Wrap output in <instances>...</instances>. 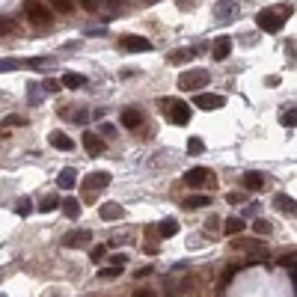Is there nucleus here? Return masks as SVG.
Instances as JSON below:
<instances>
[{
    "label": "nucleus",
    "instance_id": "10",
    "mask_svg": "<svg viewBox=\"0 0 297 297\" xmlns=\"http://www.w3.org/2000/svg\"><path fill=\"white\" fill-rule=\"evenodd\" d=\"M119 45H122L125 51H152V42L143 39V36H122Z\"/></svg>",
    "mask_w": 297,
    "mask_h": 297
},
{
    "label": "nucleus",
    "instance_id": "27",
    "mask_svg": "<svg viewBox=\"0 0 297 297\" xmlns=\"http://www.w3.org/2000/svg\"><path fill=\"white\" fill-rule=\"evenodd\" d=\"M253 232H256V235H271V223H268V220H256V223H253Z\"/></svg>",
    "mask_w": 297,
    "mask_h": 297
},
{
    "label": "nucleus",
    "instance_id": "3",
    "mask_svg": "<svg viewBox=\"0 0 297 297\" xmlns=\"http://www.w3.org/2000/svg\"><path fill=\"white\" fill-rule=\"evenodd\" d=\"M208 71L205 68H196V71H184L181 77H178V86L184 89V92H199L202 86H208Z\"/></svg>",
    "mask_w": 297,
    "mask_h": 297
},
{
    "label": "nucleus",
    "instance_id": "18",
    "mask_svg": "<svg viewBox=\"0 0 297 297\" xmlns=\"http://www.w3.org/2000/svg\"><path fill=\"white\" fill-rule=\"evenodd\" d=\"M83 83H86V77L77 74V71H65V74H62V86H65V89H80Z\"/></svg>",
    "mask_w": 297,
    "mask_h": 297
},
{
    "label": "nucleus",
    "instance_id": "24",
    "mask_svg": "<svg viewBox=\"0 0 297 297\" xmlns=\"http://www.w3.org/2000/svg\"><path fill=\"white\" fill-rule=\"evenodd\" d=\"M199 152H205V143L199 137H190L187 140V155H199Z\"/></svg>",
    "mask_w": 297,
    "mask_h": 297
},
{
    "label": "nucleus",
    "instance_id": "34",
    "mask_svg": "<svg viewBox=\"0 0 297 297\" xmlns=\"http://www.w3.org/2000/svg\"><path fill=\"white\" fill-rule=\"evenodd\" d=\"M3 125H12V128H18V125H24V119H21V116H6V119H3Z\"/></svg>",
    "mask_w": 297,
    "mask_h": 297
},
{
    "label": "nucleus",
    "instance_id": "28",
    "mask_svg": "<svg viewBox=\"0 0 297 297\" xmlns=\"http://www.w3.org/2000/svg\"><path fill=\"white\" fill-rule=\"evenodd\" d=\"M119 274H122V268H116V265H110V268L98 271V277H101V280H113V277H119Z\"/></svg>",
    "mask_w": 297,
    "mask_h": 297
},
{
    "label": "nucleus",
    "instance_id": "32",
    "mask_svg": "<svg viewBox=\"0 0 297 297\" xmlns=\"http://www.w3.org/2000/svg\"><path fill=\"white\" fill-rule=\"evenodd\" d=\"M104 256H107V250H104V247H95V250L89 253V259H92V262H101Z\"/></svg>",
    "mask_w": 297,
    "mask_h": 297
},
{
    "label": "nucleus",
    "instance_id": "8",
    "mask_svg": "<svg viewBox=\"0 0 297 297\" xmlns=\"http://www.w3.org/2000/svg\"><path fill=\"white\" fill-rule=\"evenodd\" d=\"M83 149H86V155H92V158H98V155L104 152V140H101L98 134H92V131H86V134H83Z\"/></svg>",
    "mask_w": 297,
    "mask_h": 297
},
{
    "label": "nucleus",
    "instance_id": "22",
    "mask_svg": "<svg viewBox=\"0 0 297 297\" xmlns=\"http://www.w3.org/2000/svg\"><path fill=\"white\" fill-rule=\"evenodd\" d=\"M158 232H161L164 238H173V235H178V223H176V220H164V223L158 226Z\"/></svg>",
    "mask_w": 297,
    "mask_h": 297
},
{
    "label": "nucleus",
    "instance_id": "43",
    "mask_svg": "<svg viewBox=\"0 0 297 297\" xmlns=\"http://www.w3.org/2000/svg\"><path fill=\"white\" fill-rule=\"evenodd\" d=\"M149 274H152V268H140V271H137V280H143V277H149Z\"/></svg>",
    "mask_w": 297,
    "mask_h": 297
},
{
    "label": "nucleus",
    "instance_id": "35",
    "mask_svg": "<svg viewBox=\"0 0 297 297\" xmlns=\"http://www.w3.org/2000/svg\"><path fill=\"white\" fill-rule=\"evenodd\" d=\"M77 3H80L86 12H95V9H98V0H77Z\"/></svg>",
    "mask_w": 297,
    "mask_h": 297
},
{
    "label": "nucleus",
    "instance_id": "40",
    "mask_svg": "<svg viewBox=\"0 0 297 297\" xmlns=\"http://www.w3.org/2000/svg\"><path fill=\"white\" fill-rule=\"evenodd\" d=\"M226 199H229V202H232V205H238V202H241V199H244V196H241V193H229V196H226Z\"/></svg>",
    "mask_w": 297,
    "mask_h": 297
},
{
    "label": "nucleus",
    "instance_id": "33",
    "mask_svg": "<svg viewBox=\"0 0 297 297\" xmlns=\"http://www.w3.org/2000/svg\"><path fill=\"white\" fill-rule=\"evenodd\" d=\"M125 262H128V256H125V253H116V256H110V265H116V268H122Z\"/></svg>",
    "mask_w": 297,
    "mask_h": 297
},
{
    "label": "nucleus",
    "instance_id": "39",
    "mask_svg": "<svg viewBox=\"0 0 297 297\" xmlns=\"http://www.w3.org/2000/svg\"><path fill=\"white\" fill-rule=\"evenodd\" d=\"M131 297H155V292H152V289H140V292H134Z\"/></svg>",
    "mask_w": 297,
    "mask_h": 297
},
{
    "label": "nucleus",
    "instance_id": "38",
    "mask_svg": "<svg viewBox=\"0 0 297 297\" xmlns=\"http://www.w3.org/2000/svg\"><path fill=\"white\" fill-rule=\"evenodd\" d=\"M101 131H104V137H116V128H113V125H107V122L101 125Z\"/></svg>",
    "mask_w": 297,
    "mask_h": 297
},
{
    "label": "nucleus",
    "instance_id": "29",
    "mask_svg": "<svg viewBox=\"0 0 297 297\" xmlns=\"http://www.w3.org/2000/svg\"><path fill=\"white\" fill-rule=\"evenodd\" d=\"M15 211H18V214H21V217H27V214H30V211H33V205H30V202H27V199H21V202H15Z\"/></svg>",
    "mask_w": 297,
    "mask_h": 297
},
{
    "label": "nucleus",
    "instance_id": "16",
    "mask_svg": "<svg viewBox=\"0 0 297 297\" xmlns=\"http://www.w3.org/2000/svg\"><path fill=\"white\" fill-rule=\"evenodd\" d=\"M57 184H59L62 190H71V187L77 184V170H71V167H68V170H62V173L57 176Z\"/></svg>",
    "mask_w": 297,
    "mask_h": 297
},
{
    "label": "nucleus",
    "instance_id": "36",
    "mask_svg": "<svg viewBox=\"0 0 297 297\" xmlns=\"http://www.w3.org/2000/svg\"><path fill=\"white\" fill-rule=\"evenodd\" d=\"M280 265H283V268H295V265H297V256H283V259H280Z\"/></svg>",
    "mask_w": 297,
    "mask_h": 297
},
{
    "label": "nucleus",
    "instance_id": "14",
    "mask_svg": "<svg viewBox=\"0 0 297 297\" xmlns=\"http://www.w3.org/2000/svg\"><path fill=\"white\" fill-rule=\"evenodd\" d=\"M89 238H92V232L74 229V232H65V235H62V247H77V244H83V241H89Z\"/></svg>",
    "mask_w": 297,
    "mask_h": 297
},
{
    "label": "nucleus",
    "instance_id": "13",
    "mask_svg": "<svg viewBox=\"0 0 297 297\" xmlns=\"http://www.w3.org/2000/svg\"><path fill=\"white\" fill-rule=\"evenodd\" d=\"M214 15H217L220 21H229V18L238 15V3H235V0H220L217 9H214Z\"/></svg>",
    "mask_w": 297,
    "mask_h": 297
},
{
    "label": "nucleus",
    "instance_id": "7",
    "mask_svg": "<svg viewBox=\"0 0 297 297\" xmlns=\"http://www.w3.org/2000/svg\"><path fill=\"white\" fill-rule=\"evenodd\" d=\"M119 122H122L125 128H140V125H143V110H137V107H125V110L119 113Z\"/></svg>",
    "mask_w": 297,
    "mask_h": 297
},
{
    "label": "nucleus",
    "instance_id": "30",
    "mask_svg": "<svg viewBox=\"0 0 297 297\" xmlns=\"http://www.w3.org/2000/svg\"><path fill=\"white\" fill-rule=\"evenodd\" d=\"M283 125H286V128H297V110H289V113L283 116Z\"/></svg>",
    "mask_w": 297,
    "mask_h": 297
},
{
    "label": "nucleus",
    "instance_id": "12",
    "mask_svg": "<svg viewBox=\"0 0 297 297\" xmlns=\"http://www.w3.org/2000/svg\"><path fill=\"white\" fill-rule=\"evenodd\" d=\"M229 54H232V39H229V36H220V39L211 45V57H214V59H226Z\"/></svg>",
    "mask_w": 297,
    "mask_h": 297
},
{
    "label": "nucleus",
    "instance_id": "19",
    "mask_svg": "<svg viewBox=\"0 0 297 297\" xmlns=\"http://www.w3.org/2000/svg\"><path fill=\"white\" fill-rule=\"evenodd\" d=\"M193 54H196V51H193V48H181V51H173V54H170V57H167V59H170V62H173V65H178V62H187V59H190V57H193Z\"/></svg>",
    "mask_w": 297,
    "mask_h": 297
},
{
    "label": "nucleus",
    "instance_id": "21",
    "mask_svg": "<svg viewBox=\"0 0 297 297\" xmlns=\"http://www.w3.org/2000/svg\"><path fill=\"white\" fill-rule=\"evenodd\" d=\"M62 211H65V217H68V220L80 217V205H77V199H65V202H62Z\"/></svg>",
    "mask_w": 297,
    "mask_h": 297
},
{
    "label": "nucleus",
    "instance_id": "4",
    "mask_svg": "<svg viewBox=\"0 0 297 297\" xmlns=\"http://www.w3.org/2000/svg\"><path fill=\"white\" fill-rule=\"evenodd\" d=\"M24 12H27V21H30V24H39V27H48V24L54 21L51 9L42 6V3H36V0H27V3H24Z\"/></svg>",
    "mask_w": 297,
    "mask_h": 297
},
{
    "label": "nucleus",
    "instance_id": "17",
    "mask_svg": "<svg viewBox=\"0 0 297 297\" xmlns=\"http://www.w3.org/2000/svg\"><path fill=\"white\" fill-rule=\"evenodd\" d=\"M265 184H268V178L262 173H244V187L247 190H262Z\"/></svg>",
    "mask_w": 297,
    "mask_h": 297
},
{
    "label": "nucleus",
    "instance_id": "42",
    "mask_svg": "<svg viewBox=\"0 0 297 297\" xmlns=\"http://www.w3.org/2000/svg\"><path fill=\"white\" fill-rule=\"evenodd\" d=\"M143 250H146V253H152V256H155V253H158V244H149V241H146V247H143Z\"/></svg>",
    "mask_w": 297,
    "mask_h": 297
},
{
    "label": "nucleus",
    "instance_id": "25",
    "mask_svg": "<svg viewBox=\"0 0 297 297\" xmlns=\"http://www.w3.org/2000/svg\"><path fill=\"white\" fill-rule=\"evenodd\" d=\"M244 229V220H238V217H229L226 220V235H238Z\"/></svg>",
    "mask_w": 297,
    "mask_h": 297
},
{
    "label": "nucleus",
    "instance_id": "41",
    "mask_svg": "<svg viewBox=\"0 0 297 297\" xmlns=\"http://www.w3.org/2000/svg\"><path fill=\"white\" fill-rule=\"evenodd\" d=\"M265 83H268V86H280V77H277V74H271V77H268Z\"/></svg>",
    "mask_w": 297,
    "mask_h": 297
},
{
    "label": "nucleus",
    "instance_id": "31",
    "mask_svg": "<svg viewBox=\"0 0 297 297\" xmlns=\"http://www.w3.org/2000/svg\"><path fill=\"white\" fill-rule=\"evenodd\" d=\"M277 208H283V211H295L297 205H295V202H292V199H286V196H280V199H277Z\"/></svg>",
    "mask_w": 297,
    "mask_h": 297
},
{
    "label": "nucleus",
    "instance_id": "5",
    "mask_svg": "<svg viewBox=\"0 0 297 297\" xmlns=\"http://www.w3.org/2000/svg\"><path fill=\"white\" fill-rule=\"evenodd\" d=\"M196 107L199 110H220L223 104H226V98L223 95H214V92H196Z\"/></svg>",
    "mask_w": 297,
    "mask_h": 297
},
{
    "label": "nucleus",
    "instance_id": "15",
    "mask_svg": "<svg viewBox=\"0 0 297 297\" xmlns=\"http://www.w3.org/2000/svg\"><path fill=\"white\" fill-rule=\"evenodd\" d=\"M98 214H101V220H119V217L125 214V208H122L119 202H104V205L98 208Z\"/></svg>",
    "mask_w": 297,
    "mask_h": 297
},
{
    "label": "nucleus",
    "instance_id": "26",
    "mask_svg": "<svg viewBox=\"0 0 297 297\" xmlns=\"http://www.w3.org/2000/svg\"><path fill=\"white\" fill-rule=\"evenodd\" d=\"M51 6H54L57 12H62V15H68V12L74 9V0H51Z\"/></svg>",
    "mask_w": 297,
    "mask_h": 297
},
{
    "label": "nucleus",
    "instance_id": "37",
    "mask_svg": "<svg viewBox=\"0 0 297 297\" xmlns=\"http://www.w3.org/2000/svg\"><path fill=\"white\" fill-rule=\"evenodd\" d=\"M59 86H62V83H57V80H45V89H48V92H57Z\"/></svg>",
    "mask_w": 297,
    "mask_h": 297
},
{
    "label": "nucleus",
    "instance_id": "6",
    "mask_svg": "<svg viewBox=\"0 0 297 297\" xmlns=\"http://www.w3.org/2000/svg\"><path fill=\"white\" fill-rule=\"evenodd\" d=\"M110 184V173H89L86 178H83V193H92V190H98V187H107Z\"/></svg>",
    "mask_w": 297,
    "mask_h": 297
},
{
    "label": "nucleus",
    "instance_id": "9",
    "mask_svg": "<svg viewBox=\"0 0 297 297\" xmlns=\"http://www.w3.org/2000/svg\"><path fill=\"white\" fill-rule=\"evenodd\" d=\"M205 181H208V170L205 167H193V170L184 173V184L187 187H202Z\"/></svg>",
    "mask_w": 297,
    "mask_h": 297
},
{
    "label": "nucleus",
    "instance_id": "23",
    "mask_svg": "<svg viewBox=\"0 0 297 297\" xmlns=\"http://www.w3.org/2000/svg\"><path fill=\"white\" fill-rule=\"evenodd\" d=\"M57 208H59V199H57V196H45V199L39 202V211H45V214H48V211H57Z\"/></svg>",
    "mask_w": 297,
    "mask_h": 297
},
{
    "label": "nucleus",
    "instance_id": "1",
    "mask_svg": "<svg viewBox=\"0 0 297 297\" xmlns=\"http://www.w3.org/2000/svg\"><path fill=\"white\" fill-rule=\"evenodd\" d=\"M286 18H289V6H283V9H262L256 15V27L265 30V33H277V30H283Z\"/></svg>",
    "mask_w": 297,
    "mask_h": 297
},
{
    "label": "nucleus",
    "instance_id": "20",
    "mask_svg": "<svg viewBox=\"0 0 297 297\" xmlns=\"http://www.w3.org/2000/svg\"><path fill=\"white\" fill-rule=\"evenodd\" d=\"M205 205H211V196H190V199H184V208H205Z\"/></svg>",
    "mask_w": 297,
    "mask_h": 297
},
{
    "label": "nucleus",
    "instance_id": "11",
    "mask_svg": "<svg viewBox=\"0 0 297 297\" xmlns=\"http://www.w3.org/2000/svg\"><path fill=\"white\" fill-rule=\"evenodd\" d=\"M48 143L57 146L59 152H71V149H74V140H71L68 134H62V131H51V134H48Z\"/></svg>",
    "mask_w": 297,
    "mask_h": 297
},
{
    "label": "nucleus",
    "instance_id": "2",
    "mask_svg": "<svg viewBox=\"0 0 297 297\" xmlns=\"http://www.w3.org/2000/svg\"><path fill=\"white\" fill-rule=\"evenodd\" d=\"M161 107L167 113V119L173 125H187L190 122V104L187 101H178V98H161Z\"/></svg>",
    "mask_w": 297,
    "mask_h": 297
}]
</instances>
